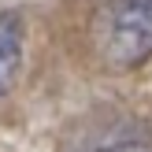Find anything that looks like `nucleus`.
<instances>
[{
    "label": "nucleus",
    "mask_w": 152,
    "mask_h": 152,
    "mask_svg": "<svg viewBox=\"0 0 152 152\" xmlns=\"http://www.w3.org/2000/svg\"><path fill=\"white\" fill-rule=\"evenodd\" d=\"M93 45L115 71L152 59V0H100L93 11Z\"/></svg>",
    "instance_id": "1"
},
{
    "label": "nucleus",
    "mask_w": 152,
    "mask_h": 152,
    "mask_svg": "<svg viewBox=\"0 0 152 152\" xmlns=\"http://www.w3.org/2000/svg\"><path fill=\"white\" fill-rule=\"evenodd\" d=\"M100 152H152V141H126V145H111Z\"/></svg>",
    "instance_id": "3"
},
{
    "label": "nucleus",
    "mask_w": 152,
    "mask_h": 152,
    "mask_svg": "<svg viewBox=\"0 0 152 152\" xmlns=\"http://www.w3.org/2000/svg\"><path fill=\"white\" fill-rule=\"evenodd\" d=\"M26 63V22L19 11H0V100L11 96Z\"/></svg>",
    "instance_id": "2"
}]
</instances>
